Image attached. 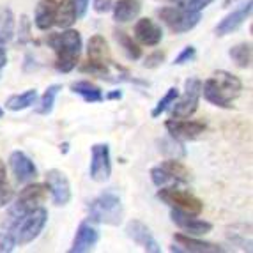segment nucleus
Masks as SVG:
<instances>
[{
    "mask_svg": "<svg viewBox=\"0 0 253 253\" xmlns=\"http://www.w3.org/2000/svg\"><path fill=\"white\" fill-rule=\"evenodd\" d=\"M170 136L177 140H195L204 135L207 126L200 121H184V119H170L165 123Z\"/></svg>",
    "mask_w": 253,
    "mask_h": 253,
    "instance_id": "12",
    "label": "nucleus"
},
{
    "mask_svg": "<svg viewBox=\"0 0 253 253\" xmlns=\"http://www.w3.org/2000/svg\"><path fill=\"white\" fill-rule=\"evenodd\" d=\"M112 5H114V0H94V11L99 14L108 13Z\"/></svg>",
    "mask_w": 253,
    "mask_h": 253,
    "instance_id": "36",
    "label": "nucleus"
},
{
    "mask_svg": "<svg viewBox=\"0 0 253 253\" xmlns=\"http://www.w3.org/2000/svg\"><path fill=\"white\" fill-rule=\"evenodd\" d=\"M253 9V0H246L245 4H241L237 9H234L232 13L227 14L223 20L216 25V36H228L236 32L243 23L250 18Z\"/></svg>",
    "mask_w": 253,
    "mask_h": 253,
    "instance_id": "14",
    "label": "nucleus"
},
{
    "mask_svg": "<svg viewBox=\"0 0 253 253\" xmlns=\"http://www.w3.org/2000/svg\"><path fill=\"white\" fill-rule=\"evenodd\" d=\"M2 115H4V110L0 108V119H2Z\"/></svg>",
    "mask_w": 253,
    "mask_h": 253,
    "instance_id": "41",
    "label": "nucleus"
},
{
    "mask_svg": "<svg viewBox=\"0 0 253 253\" xmlns=\"http://www.w3.org/2000/svg\"><path fill=\"white\" fill-rule=\"evenodd\" d=\"M135 38L145 46H158L163 39V30L151 18H140L135 25Z\"/></svg>",
    "mask_w": 253,
    "mask_h": 253,
    "instance_id": "17",
    "label": "nucleus"
},
{
    "mask_svg": "<svg viewBox=\"0 0 253 253\" xmlns=\"http://www.w3.org/2000/svg\"><path fill=\"white\" fill-rule=\"evenodd\" d=\"M97 241H99V232H97L96 228L89 223H82L78 227V230H76L75 241H73V246L69 252L71 253L90 252L97 245Z\"/></svg>",
    "mask_w": 253,
    "mask_h": 253,
    "instance_id": "18",
    "label": "nucleus"
},
{
    "mask_svg": "<svg viewBox=\"0 0 253 253\" xmlns=\"http://www.w3.org/2000/svg\"><path fill=\"white\" fill-rule=\"evenodd\" d=\"M126 234H127L129 239L135 241L136 245L142 246L145 252H149V253H160L161 252L158 241L154 239V236H152L151 228H149L144 221H140V219H131L126 227Z\"/></svg>",
    "mask_w": 253,
    "mask_h": 253,
    "instance_id": "13",
    "label": "nucleus"
},
{
    "mask_svg": "<svg viewBox=\"0 0 253 253\" xmlns=\"http://www.w3.org/2000/svg\"><path fill=\"white\" fill-rule=\"evenodd\" d=\"M173 241H175L179 246H182V248L172 246V248H170L172 252H191V253H221V252H225V250L218 245L204 243V241L195 239V237L182 236V234H175V236H173Z\"/></svg>",
    "mask_w": 253,
    "mask_h": 253,
    "instance_id": "19",
    "label": "nucleus"
},
{
    "mask_svg": "<svg viewBox=\"0 0 253 253\" xmlns=\"http://www.w3.org/2000/svg\"><path fill=\"white\" fill-rule=\"evenodd\" d=\"M158 16L169 25V29L175 34H184V32H190L191 29L199 25L200 21V13H191V11H186L182 7H161L158 11Z\"/></svg>",
    "mask_w": 253,
    "mask_h": 253,
    "instance_id": "9",
    "label": "nucleus"
},
{
    "mask_svg": "<svg viewBox=\"0 0 253 253\" xmlns=\"http://www.w3.org/2000/svg\"><path fill=\"white\" fill-rule=\"evenodd\" d=\"M243 90V82L228 71H216L202 84V92L207 101L219 108H232V103Z\"/></svg>",
    "mask_w": 253,
    "mask_h": 253,
    "instance_id": "1",
    "label": "nucleus"
},
{
    "mask_svg": "<svg viewBox=\"0 0 253 253\" xmlns=\"http://www.w3.org/2000/svg\"><path fill=\"white\" fill-rule=\"evenodd\" d=\"M0 179H5V167L2 161H0Z\"/></svg>",
    "mask_w": 253,
    "mask_h": 253,
    "instance_id": "39",
    "label": "nucleus"
},
{
    "mask_svg": "<svg viewBox=\"0 0 253 253\" xmlns=\"http://www.w3.org/2000/svg\"><path fill=\"white\" fill-rule=\"evenodd\" d=\"M57 13V0H39L36 5L34 23L39 30H50L55 25Z\"/></svg>",
    "mask_w": 253,
    "mask_h": 253,
    "instance_id": "20",
    "label": "nucleus"
},
{
    "mask_svg": "<svg viewBox=\"0 0 253 253\" xmlns=\"http://www.w3.org/2000/svg\"><path fill=\"white\" fill-rule=\"evenodd\" d=\"M14 36V14L11 9L0 11V46L7 44Z\"/></svg>",
    "mask_w": 253,
    "mask_h": 253,
    "instance_id": "27",
    "label": "nucleus"
},
{
    "mask_svg": "<svg viewBox=\"0 0 253 253\" xmlns=\"http://www.w3.org/2000/svg\"><path fill=\"white\" fill-rule=\"evenodd\" d=\"M14 248H16V243L11 232H0V253H11Z\"/></svg>",
    "mask_w": 253,
    "mask_h": 253,
    "instance_id": "31",
    "label": "nucleus"
},
{
    "mask_svg": "<svg viewBox=\"0 0 253 253\" xmlns=\"http://www.w3.org/2000/svg\"><path fill=\"white\" fill-rule=\"evenodd\" d=\"M46 221L48 211L39 206L32 211L25 212L23 216H20V218H16L14 221H11L9 232L14 237L16 245H29L42 232V228L46 227Z\"/></svg>",
    "mask_w": 253,
    "mask_h": 253,
    "instance_id": "3",
    "label": "nucleus"
},
{
    "mask_svg": "<svg viewBox=\"0 0 253 253\" xmlns=\"http://www.w3.org/2000/svg\"><path fill=\"white\" fill-rule=\"evenodd\" d=\"M106 97H108V99H121V97H123V92H121V90H115V92H108V94H106Z\"/></svg>",
    "mask_w": 253,
    "mask_h": 253,
    "instance_id": "38",
    "label": "nucleus"
},
{
    "mask_svg": "<svg viewBox=\"0 0 253 253\" xmlns=\"http://www.w3.org/2000/svg\"><path fill=\"white\" fill-rule=\"evenodd\" d=\"M163 2H175V4H179L181 0H163Z\"/></svg>",
    "mask_w": 253,
    "mask_h": 253,
    "instance_id": "40",
    "label": "nucleus"
},
{
    "mask_svg": "<svg viewBox=\"0 0 253 253\" xmlns=\"http://www.w3.org/2000/svg\"><path fill=\"white\" fill-rule=\"evenodd\" d=\"M73 7H75L76 20H82L87 13V7H89V0H71Z\"/></svg>",
    "mask_w": 253,
    "mask_h": 253,
    "instance_id": "35",
    "label": "nucleus"
},
{
    "mask_svg": "<svg viewBox=\"0 0 253 253\" xmlns=\"http://www.w3.org/2000/svg\"><path fill=\"white\" fill-rule=\"evenodd\" d=\"M163 60H165V53H163V51H154V53H151L147 59H145L144 68L154 69V68H158V66H160Z\"/></svg>",
    "mask_w": 253,
    "mask_h": 253,
    "instance_id": "34",
    "label": "nucleus"
},
{
    "mask_svg": "<svg viewBox=\"0 0 253 253\" xmlns=\"http://www.w3.org/2000/svg\"><path fill=\"white\" fill-rule=\"evenodd\" d=\"M195 57H197V50H195V46H186L184 50L175 57L173 64H175V66H182V64H186V62H191Z\"/></svg>",
    "mask_w": 253,
    "mask_h": 253,
    "instance_id": "33",
    "label": "nucleus"
},
{
    "mask_svg": "<svg viewBox=\"0 0 253 253\" xmlns=\"http://www.w3.org/2000/svg\"><path fill=\"white\" fill-rule=\"evenodd\" d=\"M13 200V190L5 179H0V207H5Z\"/></svg>",
    "mask_w": 253,
    "mask_h": 253,
    "instance_id": "32",
    "label": "nucleus"
},
{
    "mask_svg": "<svg viewBox=\"0 0 253 253\" xmlns=\"http://www.w3.org/2000/svg\"><path fill=\"white\" fill-rule=\"evenodd\" d=\"M38 99V90L29 89L21 94H14L5 101V108L11 110V112H20V110H25L29 106H32Z\"/></svg>",
    "mask_w": 253,
    "mask_h": 253,
    "instance_id": "25",
    "label": "nucleus"
},
{
    "mask_svg": "<svg viewBox=\"0 0 253 253\" xmlns=\"http://www.w3.org/2000/svg\"><path fill=\"white\" fill-rule=\"evenodd\" d=\"M90 179L96 182H105L112 175V160H110L108 144H94L90 149Z\"/></svg>",
    "mask_w": 253,
    "mask_h": 253,
    "instance_id": "10",
    "label": "nucleus"
},
{
    "mask_svg": "<svg viewBox=\"0 0 253 253\" xmlns=\"http://www.w3.org/2000/svg\"><path fill=\"white\" fill-rule=\"evenodd\" d=\"M76 21V13L71 0H60L57 2V13H55V25L60 29H69Z\"/></svg>",
    "mask_w": 253,
    "mask_h": 253,
    "instance_id": "24",
    "label": "nucleus"
},
{
    "mask_svg": "<svg viewBox=\"0 0 253 253\" xmlns=\"http://www.w3.org/2000/svg\"><path fill=\"white\" fill-rule=\"evenodd\" d=\"M115 39H117L119 46L126 51V55L131 60H138L140 57H142V48L133 41L131 36H127V32H124V30H115Z\"/></svg>",
    "mask_w": 253,
    "mask_h": 253,
    "instance_id": "28",
    "label": "nucleus"
},
{
    "mask_svg": "<svg viewBox=\"0 0 253 253\" xmlns=\"http://www.w3.org/2000/svg\"><path fill=\"white\" fill-rule=\"evenodd\" d=\"M123 202L114 191H105L89 204V218L94 223L119 225L123 221Z\"/></svg>",
    "mask_w": 253,
    "mask_h": 253,
    "instance_id": "4",
    "label": "nucleus"
},
{
    "mask_svg": "<svg viewBox=\"0 0 253 253\" xmlns=\"http://www.w3.org/2000/svg\"><path fill=\"white\" fill-rule=\"evenodd\" d=\"M158 199L167 204V206H170L172 209H175V211L186 212V214L199 216L204 209L202 200L197 199L195 195L188 193V191L177 190L173 186H163L158 191Z\"/></svg>",
    "mask_w": 253,
    "mask_h": 253,
    "instance_id": "5",
    "label": "nucleus"
},
{
    "mask_svg": "<svg viewBox=\"0 0 253 253\" xmlns=\"http://www.w3.org/2000/svg\"><path fill=\"white\" fill-rule=\"evenodd\" d=\"M62 90V87L60 85H50L46 89V92L42 94L41 99H39V105L38 108H36V114L39 115H48L51 114V110H53V105H55V99H57V96H59V92Z\"/></svg>",
    "mask_w": 253,
    "mask_h": 253,
    "instance_id": "29",
    "label": "nucleus"
},
{
    "mask_svg": "<svg viewBox=\"0 0 253 253\" xmlns=\"http://www.w3.org/2000/svg\"><path fill=\"white\" fill-rule=\"evenodd\" d=\"M170 216H172L173 223L177 225L181 230L191 234V236H206L212 230V223H209L206 219H199L193 214H186V212L172 209Z\"/></svg>",
    "mask_w": 253,
    "mask_h": 253,
    "instance_id": "16",
    "label": "nucleus"
},
{
    "mask_svg": "<svg viewBox=\"0 0 253 253\" xmlns=\"http://www.w3.org/2000/svg\"><path fill=\"white\" fill-rule=\"evenodd\" d=\"M114 7V18L119 23H127L135 20L142 11V2L140 0H117Z\"/></svg>",
    "mask_w": 253,
    "mask_h": 253,
    "instance_id": "22",
    "label": "nucleus"
},
{
    "mask_svg": "<svg viewBox=\"0 0 253 253\" xmlns=\"http://www.w3.org/2000/svg\"><path fill=\"white\" fill-rule=\"evenodd\" d=\"M48 197V186L44 184H29L20 191L16 202L9 209V221H14L16 218L23 216L25 212L32 211L41 206Z\"/></svg>",
    "mask_w": 253,
    "mask_h": 253,
    "instance_id": "6",
    "label": "nucleus"
},
{
    "mask_svg": "<svg viewBox=\"0 0 253 253\" xmlns=\"http://www.w3.org/2000/svg\"><path fill=\"white\" fill-rule=\"evenodd\" d=\"M202 94V82L199 78H190L184 84V94L172 103V117L173 119H188L197 112Z\"/></svg>",
    "mask_w": 253,
    "mask_h": 253,
    "instance_id": "7",
    "label": "nucleus"
},
{
    "mask_svg": "<svg viewBox=\"0 0 253 253\" xmlns=\"http://www.w3.org/2000/svg\"><path fill=\"white\" fill-rule=\"evenodd\" d=\"M48 44L57 55L55 68L60 73H69L76 68L82 51V36L78 30H62L48 36Z\"/></svg>",
    "mask_w": 253,
    "mask_h": 253,
    "instance_id": "2",
    "label": "nucleus"
},
{
    "mask_svg": "<svg viewBox=\"0 0 253 253\" xmlns=\"http://www.w3.org/2000/svg\"><path fill=\"white\" fill-rule=\"evenodd\" d=\"M46 186L51 191L55 206H68L71 200V184L62 170L51 169L46 172Z\"/></svg>",
    "mask_w": 253,
    "mask_h": 253,
    "instance_id": "11",
    "label": "nucleus"
},
{
    "mask_svg": "<svg viewBox=\"0 0 253 253\" xmlns=\"http://www.w3.org/2000/svg\"><path fill=\"white\" fill-rule=\"evenodd\" d=\"M228 55H230V59L234 60L237 68L246 69L252 66V44L250 42H239V44L232 46Z\"/></svg>",
    "mask_w": 253,
    "mask_h": 253,
    "instance_id": "26",
    "label": "nucleus"
},
{
    "mask_svg": "<svg viewBox=\"0 0 253 253\" xmlns=\"http://www.w3.org/2000/svg\"><path fill=\"white\" fill-rule=\"evenodd\" d=\"M71 90L78 96H82L87 103H99L103 101V92L101 89L97 87V85L90 84L87 80H80V82H75L71 84Z\"/></svg>",
    "mask_w": 253,
    "mask_h": 253,
    "instance_id": "23",
    "label": "nucleus"
},
{
    "mask_svg": "<svg viewBox=\"0 0 253 253\" xmlns=\"http://www.w3.org/2000/svg\"><path fill=\"white\" fill-rule=\"evenodd\" d=\"M179 97V89L177 87H170L169 90H167V94H165L163 97H161L160 101H158V105L154 106V110H152V119H156V117H160L161 114H163L165 110L167 108H170V105H172L175 99Z\"/></svg>",
    "mask_w": 253,
    "mask_h": 253,
    "instance_id": "30",
    "label": "nucleus"
},
{
    "mask_svg": "<svg viewBox=\"0 0 253 253\" xmlns=\"http://www.w3.org/2000/svg\"><path fill=\"white\" fill-rule=\"evenodd\" d=\"M87 55H89V62L103 64V66H110L112 64V57H110V48L105 38L99 34L92 36L89 39V46H87Z\"/></svg>",
    "mask_w": 253,
    "mask_h": 253,
    "instance_id": "21",
    "label": "nucleus"
},
{
    "mask_svg": "<svg viewBox=\"0 0 253 253\" xmlns=\"http://www.w3.org/2000/svg\"><path fill=\"white\" fill-rule=\"evenodd\" d=\"M151 179L158 188L170 184H184L190 181V172L177 160H167L151 170Z\"/></svg>",
    "mask_w": 253,
    "mask_h": 253,
    "instance_id": "8",
    "label": "nucleus"
},
{
    "mask_svg": "<svg viewBox=\"0 0 253 253\" xmlns=\"http://www.w3.org/2000/svg\"><path fill=\"white\" fill-rule=\"evenodd\" d=\"M5 64H7V53H5V50L2 46H0V69L4 68Z\"/></svg>",
    "mask_w": 253,
    "mask_h": 253,
    "instance_id": "37",
    "label": "nucleus"
},
{
    "mask_svg": "<svg viewBox=\"0 0 253 253\" xmlns=\"http://www.w3.org/2000/svg\"><path fill=\"white\" fill-rule=\"evenodd\" d=\"M9 165H11V170H13L14 177L20 184L34 181L38 177V169H36L34 161L30 160L25 152L14 151L9 158Z\"/></svg>",
    "mask_w": 253,
    "mask_h": 253,
    "instance_id": "15",
    "label": "nucleus"
}]
</instances>
